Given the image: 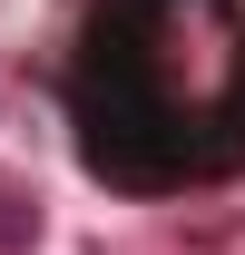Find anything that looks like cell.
I'll use <instances>...</instances> for the list:
<instances>
[{
	"instance_id": "obj_1",
	"label": "cell",
	"mask_w": 245,
	"mask_h": 255,
	"mask_svg": "<svg viewBox=\"0 0 245 255\" xmlns=\"http://www.w3.org/2000/svg\"><path fill=\"white\" fill-rule=\"evenodd\" d=\"M89 177L127 196L245 167V0H98L69 59Z\"/></svg>"
},
{
	"instance_id": "obj_2",
	"label": "cell",
	"mask_w": 245,
	"mask_h": 255,
	"mask_svg": "<svg viewBox=\"0 0 245 255\" xmlns=\"http://www.w3.org/2000/svg\"><path fill=\"white\" fill-rule=\"evenodd\" d=\"M30 246H39V196L0 177V255H30Z\"/></svg>"
}]
</instances>
